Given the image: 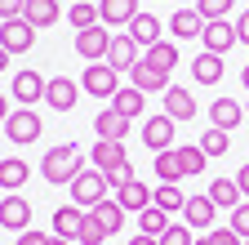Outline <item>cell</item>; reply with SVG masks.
<instances>
[{"label":"cell","instance_id":"6da1fadb","mask_svg":"<svg viewBox=\"0 0 249 245\" xmlns=\"http://www.w3.org/2000/svg\"><path fill=\"white\" fill-rule=\"evenodd\" d=\"M80 170H85V161H80V147L76 143H53L45 151V161H40L45 183H71Z\"/></svg>","mask_w":249,"mask_h":245},{"label":"cell","instance_id":"7a4b0ae2","mask_svg":"<svg viewBox=\"0 0 249 245\" xmlns=\"http://www.w3.org/2000/svg\"><path fill=\"white\" fill-rule=\"evenodd\" d=\"M67 188H71V205H80V209H93V205H98V201H107V188H111V183H107V174L103 170H80L71 183H67Z\"/></svg>","mask_w":249,"mask_h":245},{"label":"cell","instance_id":"3957f363","mask_svg":"<svg viewBox=\"0 0 249 245\" xmlns=\"http://www.w3.org/2000/svg\"><path fill=\"white\" fill-rule=\"evenodd\" d=\"M80 89L89 98H116V89H120V72H111L107 63H89L85 67V80H80Z\"/></svg>","mask_w":249,"mask_h":245},{"label":"cell","instance_id":"277c9868","mask_svg":"<svg viewBox=\"0 0 249 245\" xmlns=\"http://www.w3.org/2000/svg\"><path fill=\"white\" fill-rule=\"evenodd\" d=\"M107 49H111V32L103 22L89 27V32H76V54L85 63H107Z\"/></svg>","mask_w":249,"mask_h":245},{"label":"cell","instance_id":"5b68a950","mask_svg":"<svg viewBox=\"0 0 249 245\" xmlns=\"http://www.w3.org/2000/svg\"><path fill=\"white\" fill-rule=\"evenodd\" d=\"M5 134H9V143H36L40 138V116L31 107H14L9 120H5Z\"/></svg>","mask_w":249,"mask_h":245},{"label":"cell","instance_id":"8992f818","mask_svg":"<svg viewBox=\"0 0 249 245\" xmlns=\"http://www.w3.org/2000/svg\"><path fill=\"white\" fill-rule=\"evenodd\" d=\"M0 45H5L9 54H27L31 45H36V27H31L27 18H9V22H0Z\"/></svg>","mask_w":249,"mask_h":245},{"label":"cell","instance_id":"52a82bcc","mask_svg":"<svg viewBox=\"0 0 249 245\" xmlns=\"http://www.w3.org/2000/svg\"><path fill=\"white\" fill-rule=\"evenodd\" d=\"M174 125H178V120L165 116V112H156L147 125H142V143L151 147V156H156V151H169V147H174Z\"/></svg>","mask_w":249,"mask_h":245},{"label":"cell","instance_id":"ba28073f","mask_svg":"<svg viewBox=\"0 0 249 245\" xmlns=\"http://www.w3.org/2000/svg\"><path fill=\"white\" fill-rule=\"evenodd\" d=\"M138 58H142V49H138V40L129 32H124V36H111V49H107V67L111 72H134Z\"/></svg>","mask_w":249,"mask_h":245},{"label":"cell","instance_id":"9c48e42d","mask_svg":"<svg viewBox=\"0 0 249 245\" xmlns=\"http://www.w3.org/2000/svg\"><path fill=\"white\" fill-rule=\"evenodd\" d=\"M200 40H205V54H231V45H240V36H236V22H227V18L205 22Z\"/></svg>","mask_w":249,"mask_h":245},{"label":"cell","instance_id":"30bf717a","mask_svg":"<svg viewBox=\"0 0 249 245\" xmlns=\"http://www.w3.org/2000/svg\"><path fill=\"white\" fill-rule=\"evenodd\" d=\"M182 219H187V227H192V232H213L218 205H213L209 196H187V205H182Z\"/></svg>","mask_w":249,"mask_h":245},{"label":"cell","instance_id":"8fae6325","mask_svg":"<svg viewBox=\"0 0 249 245\" xmlns=\"http://www.w3.org/2000/svg\"><path fill=\"white\" fill-rule=\"evenodd\" d=\"M76 98H80V85H76L71 76H53V80L45 85V103H49L53 112H71Z\"/></svg>","mask_w":249,"mask_h":245},{"label":"cell","instance_id":"7c38bea8","mask_svg":"<svg viewBox=\"0 0 249 245\" xmlns=\"http://www.w3.org/2000/svg\"><path fill=\"white\" fill-rule=\"evenodd\" d=\"M45 85H49V80H45L40 72H18V76H14V103H18V107H36V103L45 98Z\"/></svg>","mask_w":249,"mask_h":245},{"label":"cell","instance_id":"4fadbf2b","mask_svg":"<svg viewBox=\"0 0 249 245\" xmlns=\"http://www.w3.org/2000/svg\"><path fill=\"white\" fill-rule=\"evenodd\" d=\"M27 223H31V205H27V196L9 192L5 201H0V227H9V232H27Z\"/></svg>","mask_w":249,"mask_h":245},{"label":"cell","instance_id":"5bb4252c","mask_svg":"<svg viewBox=\"0 0 249 245\" xmlns=\"http://www.w3.org/2000/svg\"><path fill=\"white\" fill-rule=\"evenodd\" d=\"M93 134L107 138V143H124V134H129V116H120L116 107H103L98 116H93Z\"/></svg>","mask_w":249,"mask_h":245},{"label":"cell","instance_id":"9a60e30c","mask_svg":"<svg viewBox=\"0 0 249 245\" xmlns=\"http://www.w3.org/2000/svg\"><path fill=\"white\" fill-rule=\"evenodd\" d=\"M138 14H142L138 0H98V18H103V27H129Z\"/></svg>","mask_w":249,"mask_h":245},{"label":"cell","instance_id":"2e32d148","mask_svg":"<svg viewBox=\"0 0 249 245\" xmlns=\"http://www.w3.org/2000/svg\"><path fill=\"white\" fill-rule=\"evenodd\" d=\"M209 120H213L218 130L231 134L240 120H245V103H236V98H213V103H209Z\"/></svg>","mask_w":249,"mask_h":245},{"label":"cell","instance_id":"e0dca14e","mask_svg":"<svg viewBox=\"0 0 249 245\" xmlns=\"http://www.w3.org/2000/svg\"><path fill=\"white\" fill-rule=\"evenodd\" d=\"M129 80H134V89H142V94H165V89H169V72H156L151 63H142V58H138V67L129 72Z\"/></svg>","mask_w":249,"mask_h":245},{"label":"cell","instance_id":"ac0fdd59","mask_svg":"<svg viewBox=\"0 0 249 245\" xmlns=\"http://www.w3.org/2000/svg\"><path fill=\"white\" fill-rule=\"evenodd\" d=\"M124 32H129V36L138 40V49H151L156 40H165V36H160L165 27H160V18H156V14H138L129 27H124Z\"/></svg>","mask_w":249,"mask_h":245},{"label":"cell","instance_id":"d6986e66","mask_svg":"<svg viewBox=\"0 0 249 245\" xmlns=\"http://www.w3.org/2000/svg\"><path fill=\"white\" fill-rule=\"evenodd\" d=\"M205 196H209V201H213L218 209H227V214H231V209H236V205L245 201V192H240V183H236V178H213Z\"/></svg>","mask_w":249,"mask_h":245},{"label":"cell","instance_id":"ffe728a7","mask_svg":"<svg viewBox=\"0 0 249 245\" xmlns=\"http://www.w3.org/2000/svg\"><path fill=\"white\" fill-rule=\"evenodd\" d=\"M165 116H174V120H192V116H196V98H192V89L169 85V89H165Z\"/></svg>","mask_w":249,"mask_h":245},{"label":"cell","instance_id":"44dd1931","mask_svg":"<svg viewBox=\"0 0 249 245\" xmlns=\"http://www.w3.org/2000/svg\"><path fill=\"white\" fill-rule=\"evenodd\" d=\"M116 201L124 205V214H142L151 205V188L142 178H134V183H124V188H116Z\"/></svg>","mask_w":249,"mask_h":245},{"label":"cell","instance_id":"7402d4cb","mask_svg":"<svg viewBox=\"0 0 249 245\" xmlns=\"http://www.w3.org/2000/svg\"><path fill=\"white\" fill-rule=\"evenodd\" d=\"M80 227H85V214H80V205H58V209H53V236H67V241H76V236H80Z\"/></svg>","mask_w":249,"mask_h":245},{"label":"cell","instance_id":"603a6c76","mask_svg":"<svg viewBox=\"0 0 249 245\" xmlns=\"http://www.w3.org/2000/svg\"><path fill=\"white\" fill-rule=\"evenodd\" d=\"M22 18L40 32V27H53L62 18V9H58V0H27V5H22Z\"/></svg>","mask_w":249,"mask_h":245},{"label":"cell","instance_id":"cb8c5ba5","mask_svg":"<svg viewBox=\"0 0 249 245\" xmlns=\"http://www.w3.org/2000/svg\"><path fill=\"white\" fill-rule=\"evenodd\" d=\"M129 156H124V143H107V138H98L93 143V170H103V174H111L116 165H124Z\"/></svg>","mask_w":249,"mask_h":245},{"label":"cell","instance_id":"d4e9b609","mask_svg":"<svg viewBox=\"0 0 249 245\" xmlns=\"http://www.w3.org/2000/svg\"><path fill=\"white\" fill-rule=\"evenodd\" d=\"M223 72H227L223 54H200L196 63H192V76H196V85H218V80H223Z\"/></svg>","mask_w":249,"mask_h":245},{"label":"cell","instance_id":"484cf974","mask_svg":"<svg viewBox=\"0 0 249 245\" xmlns=\"http://www.w3.org/2000/svg\"><path fill=\"white\" fill-rule=\"evenodd\" d=\"M142 63H151L156 72H174L178 67V45L174 40H156L151 49H142Z\"/></svg>","mask_w":249,"mask_h":245},{"label":"cell","instance_id":"4316f807","mask_svg":"<svg viewBox=\"0 0 249 245\" xmlns=\"http://www.w3.org/2000/svg\"><path fill=\"white\" fill-rule=\"evenodd\" d=\"M169 32H174L178 40H192V36H200V32H205V18H200L196 9H178V14L169 18Z\"/></svg>","mask_w":249,"mask_h":245},{"label":"cell","instance_id":"83f0119b","mask_svg":"<svg viewBox=\"0 0 249 245\" xmlns=\"http://www.w3.org/2000/svg\"><path fill=\"white\" fill-rule=\"evenodd\" d=\"M174 151H178V165H182V178H196V174H205L209 156L200 151V143H182V147H174Z\"/></svg>","mask_w":249,"mask_h":245},{"label":"cell","instance_id":"f1b7e54d","mask_svg":"<svg viewBox=\"0 0 249 245\" xmlns=\"http://www.w3.org/2000/svg\"><path fill=\"white\" fill-rule=\"evenodd\" d=\"M27 174H31V165H27L22 156H9V161H0V188L18 192L22 183H27Z\"/></svg>","mask_w":249,"mask_h":245},{"label":"cell","instance_id":"f546056e","mask_svg":"<svg viewBox=\"0 0 249 245\" xmlns=\"http://www.w3.org/2000/svg\"><path fill=\"white\" fill-rule=\"evenodd\" d=\"M89 214L103 223V232H107V236H111V232H120V223H124V205H120V201H98Z\"/></svg>","mask_w":249,"mask_h":245},{"label":"cell","instance_id":"4dcf8cb0","mask_svg":"<svg viewBox=\"0 0 249 245\" xmlns=\"http://www.w3.org/2000/svg\"><path fill=\"white\" fill-rule=\"evenodd\" d=\"M151 205H160L165 214H182L187 196H182V188H178V183H160V188L151 192Z\"/></svg>","mask_w":249,"mask_h":245},{"label":"cell","instance_id":"1f68e13d","mask_svg":"<svg viewBox=\"0 0 249 245\" xmlns=\"http://www.w3.org/2000/svg\"><path fill=\"white\" fill-rule=\"evenodd\" d=\"M142 103H147V94H142V89H134V85H129V89H116V98H111V107H116L120 116H129V120L142 116Z\"/></svg>","mask_w":249,"mask_h":245},{"label":"cell","instance_id":"d6a6232c","mask_svg":"<svg viewBox=\"0 0 249 245\" xmlns=\"http://www.w3.org/2000/svg\"><path fill=\"white\" fill-rule=\"evenodd\" d=\"M138 227H142V236H160V232L169 227V214H165L160 205H147V209L138 214Z\"/></svg>","mask_w":249,"mask_h":245},{"label":"cell","instance_id":"836d02e7","mask_svg":"<svg viewBox=\"0 0 249 245\" xmlns=\"http://www.w3.org/2000/svg\"><path fill=\"white\" fill-rule=\"evenodd\" d=\"M156 178L160 183H178L182 178V165H178V151H156Z\"/></svg>","mask_w":249,"mask_h":245},{"label":"cell","instance_id":"e575fe53","mask_svg":"<svg viewBox=\"0 0 249 245\" xmlns=\"http://www.w3.org/2000/svg\"><path fill=\"white\" fill-rule=\"evenodd\" d=\"M67 18H71V27H76V32H89V27H98V22H103L93 0H85V5H71V9H67Z\"/></svg>","mask_w":249,"mask_h":245},{"label":"cell","instance_id":"d590c367","mask_svg":"<svg viewBox=\"0 0 249 245\" xmlns=\"http://www.w3.org/2000/svg\"><path fill=\"white\" fill-rule=\"evenodd\" d=\"M227 147H231V143H227V130H218V125H209V130L200 134V151H205V156H223Z\"/></svg>","mask_w":249,"mask_h":245},{"label":"cell","instance_id":"8d00e7d4","mask_svg":"<svg viewBox=\"0 0 249 245\" xmlns=\"http://www.w3.org/2000/svg\"><path fill=\"white\" fill-rule=\"evenodd\" d=\"M76 245H107V232H103V223L93 219V214H85V227H80Z\"/></svg>","mask_w":249,"mask_h":245},{"label":"cell","instance_id":"74e56055","mask_svg":"<svg viewBox=\"0 0 249 245\" xmlns=\"http://www.w3.org/2000/svg\"><path fill=\"white\" fill-rule=\"evenodd\" d=\"M227 9H231V0H196V14H200L205 22H218V18H227Z\"/></svg>","mask_w":249,"mask_h":245},{"label":"cell","instance_id":"f35d334b","mask_svg":"<svg viewBox=\"0 0 249 245\" xmlns=\"http://www.w3.org/2000/svg\"><path fill=\"white\" fill-rule=\"evenodd\" d=\"M156 241H160V245H196V241H192V227H182V223H169Z\"/></svg>","mask_w":249,"mask_h":245},{"label":"cell","instance_id":"ab89813d","mask_svg":"<svg viewBox=\"0 0 249 245\" xmlns=\"http://www.w3.org/2000/svg\"><path fill=\"white\" fill-rule=\"evenodd\" d=\"M227 227H231L240 241H249V201H240V205L231 209V223H227Z\"/></svg>","mask_w":249,"mask_h":245},{"label":"cell","instance_id":"60d3db41","mask_svg":"<svg viewBox=\"0 0 249 245\" xmlns=\"http://www.w3.org/2000/svg\"><path fill=\"white\" fill-rule=\"evenodd\" d=\"M107 183H111V188H124V183H134V161H124V165H116V170L107 174Z\"/></svg>","mask_w":249,"mask_h":245},{"label":"cell","instance_id":"b9f144b4","mask_svg":"<svg viewBox=\"0 0 249 245\" xmlns=\"http://www.w3.org/2000/svg\"><path fill=\"white\" fill-rule=\"evenodd\" d=\"M209 241H213V245H245L231 227H213V232H209Z\"/></svg>","mask_w":249,"mask_h":245},{"label":"cell","instance_id":"7bdbcfd3","mask_svg":"<svg viewBox=\"0 0 249 245\" xmlns=\"http://www.w3.org/2000/svg\"><path fill=\"white\" fill-rule=\"evenodd\" d=\"M22 5H27V0H0V22H9V18H22Z\"/></svg>","mask_w":249,"mask_h":245},{"label":"cell","instance_id":"ee69618b","mask_svg":"<svg viewBox=\"0 0 249 245\" xmlns=\"http://www.w3.org/2000/svg\"><path fill=\"white\" fill-rule=\"evenodd\" d=\"M45 241H49L45 232H31V227H27L22 236H18V245H45Z\"/></svg>","mask_w":249,"mask_h":245},{"label":"cell","instance_id":"f6af8a7d","mask_svg":"<svg viewBox=\"0 0 249 245\" xmlns=\"http://www.w3.org/2000/svg\"><path fill=\"white\" fill-rule=\"evenodd\" d=\"M236 36H240V45H249V9L236 18Z\"/></svg>","mask_w":249,"mask_h":245},{"label":"cell","instance_id":"bcb514c9","mask_svg":"<svg viewBox=\"0 0 249 245\" xmlns=\"http://www.w3.org/2000/svg\"><path fill=\"white\" fill-rule=\"evenodd\" d=\"M236 183H240V192H245V201H249V165L236 170Z\"/></svg>","mask_w":249,"mask_h":245},{"label":"cell","instance_id":"7dc6e473","mask_svg":"<svg viewBox=\"0 0 249 245\" xmlns=\"http://www.w3.org/2000/svg\"><path fill=\"white\" fill-rule=\"evenodd\" d=\"M129 245H160V241H156V236H142V232H138V236H134Z\"/></svg>","mask_w":249,"mask_h":245},{"label":"cell","instance_id":"c3c4849f","mask_svg":"<svg viewBox=\"0 0 249 245\" xmlns=\"http://www.w3.org/2000/svg\"><path fill=\"white\" fill-rule=\"evenodd\" d=\"M9 58H14V54H9L5 45H0V72H5V67H9Z\"/></svg>","mask_w":249,"mask_h":245},{"label":"cell","instance_id":"681fc988","mask_svg":"<svg viewBox=\"0 0 249 245\" xmlns=\"http://www.w3.org/2000/svg\"><path fill=\"white\" fill-rule=\"evenodd\" d=\"M9 120V103H5V94H0V125Z\"/></svg>","mask_w":249,"mask_h":245},{"label":"cell","instance_id":"f907efd6","mask_svg":"<svg viewBox=\"0 0 249 245\" xmlns=\"http://www.w3.org/2000/svg\"><path fill=\"white\" fill-rule=\"evenodd\" d=\"M45 245H71V241H67V236H49Z\"/></svg>","mask_w":249,"mask_h":245},{"label":"cell","instance_id":"816d5d0a","mask_svg":"<svg viewBox=\"0 0 249 245\" xmlns=\"http://www.w3.org/2000/svg\"><path fill=\"white\" fill-rule=\"evenodd\" d=\"M240 80H245V89H249V63H245V72H240Z\"/></svg>","mask_w":249,"mask_h":245},{"label":"cell","instance_id":"f5cc1de1","mask_svg":"<svg viewBox=\"0 0 249 245\" xmlns=\"http://www.w3.org/2000/svg\"><path fill=\"white\" fill-rule=\"evenodd\" d=\"M196 245H213V241H209V232H205V236H200V241H196Z\"/></svg>","mask_w":249,"mask_h":245},{"label":"cell","instance_id":"db71d44e","mask_svg":"<svg viewBox=\"0 0 249 245\" xmlns=\"http://www.w3.org/2000/svg\"><path fill=\"white\" fill-rule=\"evenodd\" d=\"M71 5H85V0H71Z\"/></svg>","mask_w":249,"mask_h":245},{"label":"cell","instance_id":"11a10c76","mask_svg":"<svg viewBox=\"0 0 249 245\" xmlns=\"http://www.w3.org/2000/svg\"><path fill=\"white\" fill-rule=\"evenodd\" d=\"M245 245H249V241H245Z\"/></svg>","mask_w":249,"mask_h":245}]
</instances>
